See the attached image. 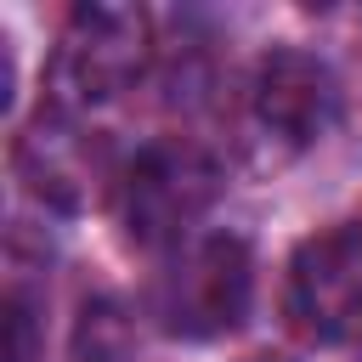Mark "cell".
I'll use <instances>...</instances> for the list:
<instances>
[{
  "label": "cell",
  "mask_w": 362,
  "mask_h": 362,
  "mask_svg": "<svg viewBox=\"0 0 362 362\" xmlns=\"http://www.w3.org/2000/svg\"><path fill=\"white\" fill-rule=\"evenodd\" d=\"M147 45H153L147 11H136V6H79L68 34H62L57 68H51L57 107L79 113V107L113 102L147 68Z\"/></svg>",
  "instance_id": "1"
},
{
  "label": "cell",
  "mask_w": 362,
  "mask_h": 362,
  "mask_svg": "<svg viewBox=\"0 0 362 362\" xmlns=\"http://www.w3.org/2000/svg\"><path fill=\"white\" fill-rule=\"evenodd\" d=\"M209 204H215V164L192 141H153L119 181L124 232L147 249L175 243Z\"/></svg>",
  "instance_id": "2"
},
{
  "label": "cell",
  "mask_w": 362,
  "mask_h": 362,
  "mask_svg": "<svg viewBox=\"0 0 362 362\" xmlns=\"http://www.w3.org/2000/svg\"><path fill=\"white\" fill-rule=\"evenodd\" d=\"M249 294H255L249 243L232 232H215V238L192 243L170 266V277L158 283V317L170 334L209 339V334H226L249 317Z\"/></svg>",
  "instance_id": "3"
},
{
  "label": "cell",
  "mask_w": 362,
  "mask_h": 362,
  "mask_svg": "<svg viewBox=\"0 0 362 362\" xmlns=\"http://www.w3.org/2000/svg\"><path fill=\"white\" fill-rule=\"evenodd\" d=\"M288 311L311 339L362 334V221L328 226L294 249Z\"/></svg>",
  "instance_id": "4"
},
{
  "label": "cell",
  "mask_w": 362,
  "mask_h": 362,
  "mask_svg": "<svg viewBox=\"0 0 362 362\" xmlns=\"http://www.w3.org/2000/svg\"><path fill=\"white\" fill-rule=\"evenodd\" d=\"M339 113V85L311 51H272L255 74V119L288 147L317 141Z\"/></svg>",
  "instance_id": "5"
},
{
  "label": "cell",
  "mask_w": 362,
  "mask_h": 362,
  "mask_svg": "<svg viewBox=\"0 0 362 362\" xmlns=\"http://www.w3.org/2000/svg\"><path fill=\"white\" fill-rule=\"evenodd\" d=\"M17 175L40 192V198H51V204H62V209H74V204H85V175H90V158H85V147H79V130L62 119V113H40V124H28V136L17 141Z\"/></svg>",
  "instance_id": "6"
},
{
  "label": "cell",
  "mask_w": 362,
  "mask_h": 362,
  "mask_svg": "<svg viewBox=\"0 0 362 362\" xmlns=\"http://www.w3.org/2000/svg\"><path fill=\"white\" fill-rule=\"evenodd\" d=\"M124 351H130L124 317H119L107 300L85 305V322H79V362H124Z\"/></svg>",
  "instance_id": "7"
},
{
  "label": "cell",
  "mask_w": 362,
  "mask_h": 362,
  "mask_svg": "<svg viewBox=\"0 0 362 362\" xmlns=\"http://www.w3.org/2000/svg\"><path fill=\"white\" fill-rule=\"evenodd\" d=\"M11 362H34V311L23 294H11Z\"/></svg>",
  "instance_id": "8"
}]
</instances>
